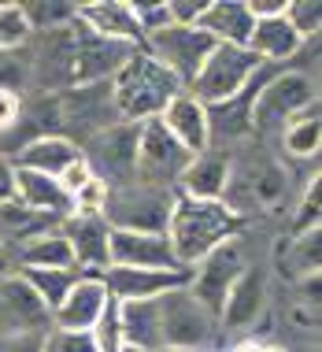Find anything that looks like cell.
I'll use <instances>...</instances> for the list:
<instances>
[{"label":"cell","instance_id":"obj_46","mask_svg":"<svg viewBox=\"0 0 322 352\" xmlns=\"http://www.w3.org/2000/svg\"><path fill=\"white\" fill-rule=\"evenodd\" d=\"M12 271H15V256L4 241H0V274H12Z\"/></svg>","mask_w":322,"mask_h":352},{"label":"cell","instance_id":"obj_48","mask_svg":"<svg viewBox=\"0 0 322 352\" xmlns=\"http://www.w3.org/2000/svg\"><path fill=\"white\" fill-rule=\"evenodd\" d=\"M119 352H148V349H137V345H122Z\"/></svg>","mask_w":322,"mask_h":352},{"label":"cell","instance_id":"obj_24","mask_svg":"<svg viewBox=\"0 0 322 352\" xmlns=\"http://www.w3.org/2000/svg\"><path fill=\"white\" fill-rule=\"evenodd\" d=\"M196 26L204 34H211L215 45H249L252 15L244 8V0H207V8H204Z\"/></svg>","mask_w":322,"mask_h":352},{"label":"cell","instance_id":"obj_44","mask_svg":"<svg viewBox=\"0 0 322 352\" xmlns=\"http://www.w3.org/2000/svg\"><path fill=\"white\" fill-rule=\"evenodd\" d=\"M244 8H249L252 19H274V15H281L286 0H244Z\"/></svg>","mask_w":322,"mask_h":352},{"label":"cell","instance_id":"obj_16","mask_svg":"<svg viewBox=\"0 0 322 352\" xmlns=\"http://www.w3.org/2000/svg\"><path fill=\"white\" fill-rule=\"evenodd\" d=\"M78 23L89 34L104 37V41L134 45V49L145 45V34H141V26L134 19V4L130 0H93V4H78Z\"/></svg>","mask_w":322,"mask_h":352},{"label":"cell","instance_id":"obj_19","mask_svg":"<svg viewBox=\"0 0 322 352\" xmlns=\"http://www.w3.org/2000/svg\"><path fill=\"white\" fill-rule=\"evenodd\" d=\"M159 122H163V130L170 138L182 145L189 156H196V152L211 148V126H207V108L196 97H189V93L182 89L174 100L163 108V116H159Z\"/></svg>","mask_w":322,"mask_h":352},{"label":"cell","instance_id":"obj_10","mask_svg":"<svg viewBox=\"0 0 322 352\" xmlns=\"http://www.w3.org/2000/svg\"><path fill=\"white\" fill-rule=\"evenodd\" d=\"M189 160L193 156L167 134L159 119H148L137 126V178L141 182H156V186L174 189V182L182 178Z\"/></svg>","mask_w":322,"mask_h":352},{"label":"cell","instance_id":"obj_45","mask_svg":"<svg viewBox=\"0 0 322 352\" xmlns=\"http://www.w3.org/2000/svg\"><path fill=\"white\" fill-rule=\"evenodd\" d=\"M300 293H304V304H311V311H319V274L300 278Z\"/></svg>","mask_w":322,"mask_h":352},{"label":"cell","instance_id":"obj_39","mask_svg":"<svg viewBox=\"0 0 322 352\" xmlns=\"http://www.w3.org/2000/svg\"><path fill=\"white\" fill-rule=\"evenodd\" d=\"M104 197H108V186H104L100 178H89V182H85L71 201H74V212H100Z\"/></svg>","mask_w":322,"mask_h":352},{"label":"cell","instance_id":"obj_20","mask_svg":"<svg viewBox=\"0 0 322 352\" xmlns=\"http://www.w3.org/2000/svg\"><path fill=\"white\" fill-rule=\"evenodd\" d=\"M263 308H267V274L260 267H244L241 278L230 285V293H226V300H222L219 327L244 330L263 316Z\"/></svg>","mask_w":322,"mask_h":352},{"label":"cell","instance_id":"obj_27","mask_svg":"<svg viewBox=\"0 0 322 352\" xmlns=\"http://www.w3.org/2000/svg\"><path fill=\"white\" fill-rule=\"evenodd\" d=\"M12 256H15V267H74L71 245L60 230L30 237L19 249H12Z\"/></svg>","mask_w":322,"mask_h":352},{"label":"cell","instance_id":"obj_32","mask_svg":"<svg viewBox=\"0 0 322 352\" xmlns=\"http://www.w3.org/2000/svg\"><path fill=\"white\" fill-rule=\"evenodd\" d=\"M281 19L297 30L300 41H311V37H319V26H322V4L319 0H286Z\"/></svg>","mask_w":322,"mask_h":352},{"label":"cell","instance_id":"obj_41","mask_svg":"<svg viewBox=\"0 0 322 352\" xmlns=\"http://www.w3.org/2000/svg\"><path fill=\"white\" fill-rule=\"evenodd\" d=\"M45 334H0V352H41Z\"/></svg>","mask_w":322,"mask_h":352},{"label":"cell","instance_id":"obj_25","mask_svg":"<svg viewBox=\"0 0 322 352\" xmlns=\"http://www.w3.org/2000/svg\"><path fill=\"white\" fill-rule=\"evenodd\" d=\"M63 219L56 215H45V212H34L26 208L23 201H0V241L8 249H19L23 241H30L37 234H49V230H60Z\"/></svg>","mask_w":322,"mask_h":352},{"label":"cell","instance_id":"obj_29","mask_svg":"<svg viewBox=\"0 0 322 352\" xmlns=\"http://www.w3.org/2000/svg\"><path fill=\"white\" fill-rule=\"evenodd\" d=\"M15 271L23 274V282L41 297V304L49 308V316L60 308V300L71 293V285L82 278L78 267H15Z\"/></svg>","mask_w":322,"mask_h":352},{"label":"cell","instance_id":"obj_35","mask_svg":"<svg viewBox=\"0 0 322 352\" xmlns=\"http://www.w3.org/2000/svg\"><path fill=\"white\" fill-rule=\"evenodd\" d=\"M100 352H119L122 349V330H119V304L108 300L104 304V316L97 319V327L89 330Z\"/></svg>","mask_w":322,"mask_h":352},{"label":"cell","instance_id":"obj_42","mask_svg":"<svg viewBox=\"0 0 322 352\" xmlns=\"http://www.w3.org/2000/svg\"><path fill=\"white\" fill-rule=\"evenodd\" d=\"M89 178H93L89 164H85V160H78V164H71V167L60 175V186L67 189V197H74V193H78V189H82L85 182H89ZM71 204H74V201H71Z\"/></svg>","mask_w":322,"mask_h":352},{"label":"cell","instance_id":"obj_17","mask_svg":"<svg viewBox=\"0 0 322 352\" xmlns=\"http://www.w3.org/2000/svg\"><path fill=\"white\" fill-rule=\"evenodd\" d=\"M111 263L115 267L185 271V267H178L167 234H141V230H111Z\"/></svg>","mask_w":322,"mask_h":352},{"label":"cell","instance_id":"obj_49","mask_svg":"<svg viewBox=\"0 0 322 352\" xmlns=\"http://www.w3.org/2000/svg\"><path fill=\"white\" fill-rule=\"evenodd\" d=\"M156 352H185V349H170V345H159Z\"/></svg>","mask_w":322,"mask_h":352},{"label":"cell","instance_id":"obj_23","mask_svg":"<svg viewBox=\"0 0 322 352\" xmlns=\"http://www.w3.org/2000/svg\"><path fill=\"white\" fill-rule=\"evenodd\" d=\"M249 49L260 56L267 67H274V63H289L292 56L304 49V41L297 37V30H292L286 19L274 15V19H252Z\"/></svg>","mask_w":322,"mask_h":352},{"label":"cell","instance_id":"obj_34","mask_svg":"<svg viewBox=\"0 0 322 352\" xmlns=\"http://www.w3.org/2000/svg\"><path fill=\"white\" fill-rule=\"evenodd\" d=\"M322 178L311 175L304 193H300V204H297V219H292V234H304V230H315L319 226V215H322Z\"/></svg>","mask_w":322,"mask_h":352},{"label":"cell","instance_id":"obj_30","mask_svg":"<svg viewBox=\"0 0 322 352\" xmlns=\"http://www.w3.org/2000/svg\"><path fill=\"white\" fill-rule=\"evenodd\" d=\"M281 263L292 278H308V274H319L322 271V226L315 230H304V234H292L286 252H281Z\"/></svg>","mask_w":322,"mask_h":352},{"label":"cell","instance_id":"obj_38","mask_svg":"<svg viewBox=\"0 0 322 352\" xmlns=\"http://www.w3.org/2000/svg\"><path fill=\"white\" fill-rule=\"evenodd\" d=\"M207 0H167V15L170 26H196L204 15Z\"/></svg>","mask_w":322,"mask_h":352},{"label":"cell","instance_id":"obj_12","mask_svg":"<svg viewBox=\"0 0 322 352\" xmlns=\"http://www.w3.org/2000/svg\"><path fill=\"white\" fill-rule=\"evenodd\" d=\"M60 234L67 237L74 267L82 274H100L111 267V226L100 212H71L60 223Z\"/></svg>","mask_w":322,"mask_h":352},{"label":"cell","instance_id":"obj_21","mask_svg":"<svg viewBox=\"0 0 322 352\" xmlns=\"http://www.w3.org/2000/svg\"><path fill=\"white\" fill-rule=\"evenodd\" d=\"M78 160H82V148L74 145V138H67V134H34V138H26L23 145H19L12 164L60 178L63 170H67L71 164H78Z\"/></svg>","mask_w":322,"mask_h":352},{"label":"cell","instance_id":"obj_33","mask_svg":"<svg viewBox=\"0 0 322 352\" xmlns=\"http://www.w3.org/2000/svg\"><path fill=\"white\" fill-rule=\"evenodd\" d=\"M30 26L19 4H0V52H19L30 41Z\"/></svg>","mask_w":322,"mask_h":352},{"label":"cell","instance_id":"obj_1","mask_svg":"<svg viewBox=\"0 0 322 352\" xmlns=\"http://www.w3.org/2000/svg\"><path fill=\"white\" fill-rule=\"evenodd\" d=\"M244 226H249V219L238 215L226 201H196V197L174 193L167 237H170L178 267L193 271L204 256L222 249L226 241H238V234Z\"/></svg>","mask_w":322,"mask_h":352},{"label":"cell","instance_id":"obj_4","mask_svg":"<svg viewBox=\"0 0 322 352\" xmlns=\"http://www.w3.org/2000/svg\"><path fill=\"white\" fill-rule=\"evenodd\" d=\"M170 208H174V189L156 182H134L111 186L104 197V223L111 230H141V234H167Z\"/></svg>","mask_w":322,"mask_h":352},{"label":"cell","instance_id":"obj_7","mask_svg":"<svg viewBox=\"0 0 322 352\" xmlns=\"http://www.w3.org/2000/svg\"><path fill=\"white\" fill-rule=\"evenodd\" d=\"M82 160L89 164L93 178L104 186H126L137 178V126L134 122H108L93 138L82 141Z\"/></svg>","mask_w":322,"mask_h":352},{"label":"cell","instance_id":"obj_43","mask_svg":"<svg viewBox=\"0 0 322 352\" xmlns=\"http://www.w3.org/2000/svg\"><path fill=\"white\" fill-rule=\"evenodd\" d=\"M15 197V164L0 152V201H12Z\"/></svg>","mask_w":322,"mask_h":352},{"label":"cell","instance_id":"obj_18","mask_svg":"<svg viewBox=\"0 0 322 352\" xmlns=\"http://www.w3.org/2000/svg\"><path fill=\"white\" fill-rule=\"evenodd\" d=\"M108 289L97 274H82L71 285V293L60 300V308L52 311V327L56 330H93L97 319L104 316V304H108Z\"/></svg>","mask_w":322,"mask_h":352},{"label":"cell","instance_id":"obj_37","mask_svg":"<svg viewBox=\"0 0 322 352\" xmlns=\"http://www.w3.org/2000/svg\"><path fill=\"white\" fill-rule=\"evenodd\" d=\"M26 82H30V67H26V60H15V52H0V89L19 93Z\"/></svg>","mask_w":322,"mask_h":352},{"label":"cell","instance_id":"obj_8","mask_svg":"<svg viewBox=\"0 0 322 352\" xmlns=\"http://www.w3.org/2000/svg\"><path fill=\"white\" fill-rule=\"evenodd\" d=\"M215 330H219V319L189 293V285L159 297V338H163V345L200 352L215 338Z\"/></svg>","mask_w":322,"mask_h":352},{"label":"cell","instance_id":"obj_6","mask_svg":"<svg viewBox=\"0 0 322 352\" xmlns=\"http://www.w3.org/2000/svg\"><path fill=\"white\" fill-rule=\"evenodd\" d=\"M286 189H289V178H286V167H278L271 156H249V160H233L230 167V186H226L222 201L233 208L238 215L252 219V208H278L286 201Z\"/></svg>","mask_w":322,"mask_h":352},{"label":"cell","instance_id":"obj_14","mask_svg":"<svg viewBox=\"0 0 322 352\" xmlns=\"http://www.w3.org/2000/svg\"><path fill=\"white\" fill-rule=\"evenodd\" d=\"M104 289L115 304L126 300H156L170 289H182L189 285V271H159V267H115L111 263L108 271L100 274Z\"/></svg>","mask_w":322,"mask_h":352},{"label":"cell","instance_id":"obj_36","mask_svg":"<svg viewBox=\"0 0 322 352\" xmlns=\"http://www.w3.org/2000/svg\"><path fill=\"white\" fill-rule=\"evenodd\" d=\"M41 352H100L89 330H49Z\"/></svg>","mask_w":322,"mask_h":352},{"label":"cell","instance_id":"obj_40","mask_svg":"<svg viewBox=\"0 0 322 352\" xmlns=\"http://www.w3.org/2000/svg\"><path fill=\"white\" fill-rule=\"evenodd\" d=\"M19 119H23V97L12 89H0V134L12 130Z\"/></svg>","mask_w":322,"mask_h":352},{"label":"cell","instance_id":"obj_13","mask_svg":"<svg viewBox=\"0 0 322 352\" xmlns=\"http://www.w3.org/2000/svg\"><path fill=\"white\" fill-rule=\"evenodd\" d=\"M52 316L23 274H0V334H49Z\"/></svg>","mask_w":322,"mask_h":352},{"label":"cell","instance_id":"obj_11","mask_svg":"<svg viewBox=\"0 0 322 352\" xmlns=\"http://www.w3.org/2000/svg\"><path fill=\"white\" fill-rule=\"evenodd\" d=\"M244 267H249V263H244L241 245L238 241H226L222 249H215L211 256H204V260L189 271V293H193V297L200 300L215 319H219L226 293H230V285L241 278Z\"/></svg>","mask_w":322,"mask_h":352},{"label":"cell","instance_id":"obj_9","mask_svg":"<svg viewBox=\"0 0 322 352\" xmlns=\"http://www.w3.org/2000/svg\"><path fill=\"white\" fill-rule=\"evenodd\" d=\"M163 71H170L182 85L196 78V71L204 67V60L215 49V37L204 34L200 26H163V30L148 34L141 45Z\"/></svg>","mask_w":322,"mask_h":352},{"label":"cell","instance_id":"obj_15","mask_svg":"<svg viewBox=\"0 0 322 352\" xmlns=\"http://www.w3.org/2000/svg\"><path fill=\"white\" fill-rule=\"evenodd\" d=\"M230 167H233V152L226 148H204L185 164L182 178L174 182V193L196 197V201H222L226 186H230Z\"/></svg>","mask_w":322,"mask_h":352},{"label":"cell","instance_id":"obj_22","mask_svg":"<svg viewBox=\"0 0 322 352\" xmlns=\"http://www.w3.org/2000/svg\"><path fill=\"white\" fill-rule=\"evenodd\" d=\"M15 201H23L34 212L56 215V219H67L74 212V204H71L67 189L60 186V178L41 175V170H26V167H15Z\"/></svg>","mask_w":322,"mask_h":352},{"label":"cell","instance_id":"obj_2","mask_svg":"<svg viewBox=\"0 0 322 352\" xmlns=\"http://www.w3.org/2000/svg\"><path fill=\"white\" fill-rule=\"evenodd\" d=\"M182 89H185V85L178 82L170 71L159 67L145 49L130 52V60L122 63L119 74L108 82L115 119L119 122H134V126H141V122H148V119H159V116H163V108Z\"/></svg>","mask_w":322,"mask_h":352},{"label":"cell","instance_id":"obj_5","mask_svg":"<svg viewBox=\"0 0 322 352\" xmlns=\"http://www.w3.org/2000/svg\"><path fill=\"white\" fill-rule=\"evenodd\" d=\"M263 67H267V63H263L249 45H215L211 56L204 60V67L196 71V78L185 85V93L196 97L204 108H219V104L244 93V85H249Z\"/></svg>","mask_w":322,"mask_h":352},{"label":"cell","instance_id":"obj_3","mask_svg":"<svg viewBox=\"0 0 322 352\" xmlns=\"http://www.w3.org/2000/svg\"><path fill=\"white\" fill-rule=\"evenodd\" d=\"M311 104H319V89L304 71H271L252 97L249 126L255 138H278Z\"/></svg>","mask_w":322,"mask_h":352},{"label":"cell","instance_id":"obj_31","mask_svg":"<svg viewBox=\"0 0 322 352\" xmlns=\"http://www.w3.org/2000/svg\"><path fill=\"white\" fill-rule=\"evenodd\" d=\"M26 15V26L30 34H56V30H67V26L78 19V4H60V0H37V4H19Z\"/></svg>","mask_w":322,"mask_h":352},{"label":"cell","instance_id":"obj_26","mask_svg":"<svg viewBox=\"0 0 322 352\" xmlns=\"http://www.w3.org/2000/svg\"><path fill=\"white\" fill-rule=\"evenodd\" d=\"M119 330H122V345L156 352L163 345V338H159V297L119 304Z\"/></svg>","mask_w":322,"mask_h":352},{"label":"cell","instance_id":"obj_47","mask_svg":"<svg viewBox=\"0 0 322 352\" xmlns=\"http://www.w3.org/2000/svg\"><path fill=\"white\" fill-rule=\"evenodd\" d=\"M255 352H286V349H278V345H260Z\"/></svg>","mask_w":322,"mask_h":352},{"label":"cell","instance_id":"obj_28","mask_svg":"<svg viewBox=\"0 0 322 352\" xmlns=\"http://www.w3.org/2000/svg\"><path fill=\"white\" fill-rule=\"evenodd\" d=\"M319 108L322 104H311L308 111H300V116L278 134L281 148H286L292 160H319V145H322V116H319Z\"/></svg>","mask_w":322,"mask_h":352}]
</instances>
